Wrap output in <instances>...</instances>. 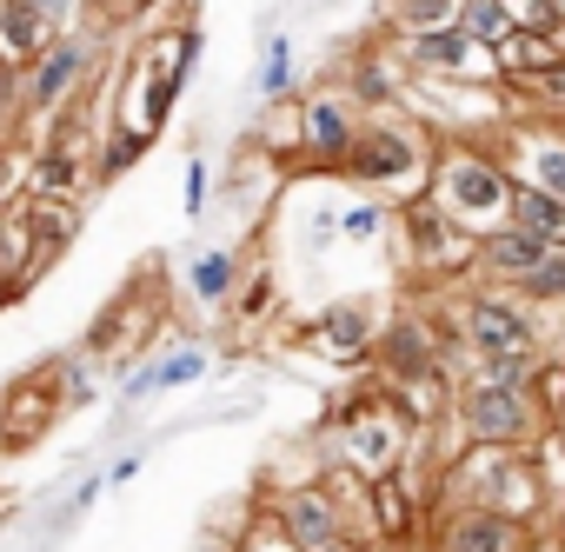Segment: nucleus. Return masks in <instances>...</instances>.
<instances>
[{
    "instance_id": "f257e3e1",
    "label": "nucleus",
    "mask_w": 565,
    "mask_h": 552,
    "mask_svg": "<svg viewBox=\"0 0 565 552\" xmlns=\"http://www.w3.org/2000/svg\"><path fill=\"white\" fill-rule=\"evenodd\" d=\"M327 426H333V466H347L353 479H366V486H380V479H393V473H406L413 466V446H419V420L399 406V393L380 380V386H360V393H347V400H333V413H327Z\"/></svg>"
},
{
    "instance_id": "f03ea898",
    "label": "nucleus",
    "mask_w": 565,
    "mask_h": 552,
    "mask_svg": "<svg viewBox=\"0 0 565 552\" xmlns=\"http://www.w3.org/2000/svg\"><path fill=\"white\" fill-rule=\"evenodd\" d=\"M452 226H466L472 240H492L512 226V200H519V180L505 173V160L492 147H472L466 134H439V160H433V187H426Z\"/></svg>"
},
{
    "instance_id": "7ed1b4c3",
    "label": "nucleus",
    "mask_w": 565,
    "mask_h": 552,
    "mask_svg": "<svg viewBox=\"0 0 565 552\" xmlns=\"http://www.w3.org/2000/svg\"><path fill=\"white\" fill-rule=\"evenodd\" d=\"M433 160H439V134H426V120L386 107V114H366V134L347 153L340 180H353V187L386 193L393 206H406V200H419L433 187Z\"/></svg>"
},
{
    "instance_id": "20e7f679",
    "label": "nucleus",
    "mask_w": 565,
    "mask_h": 552,
    "mask_svg": "<svg viewBox=\"0 0 565 552\" xmlns=\"http://www.w3.org/2000/svg\"><path fill=\"white\" fill-rule=\"evenodd\" d=\"M200 47H206V34H200L193 14L173 21V28H160V34H147L140 54H134V67H127V94H120V120L114 127H134V134L160 140V127H167V114H173V100H180Z\"/></svg>"
},
{
    "instance_id": "39448f33",
    "label": "nucleus",
    "mask_w": 565,
    "mask_h": 552,
    "mask_svg": "<svg viewBox=\"0 0 565 552\" xmlns=\"http://www.w3.org/2000/svg\"><path fill=\"white\" fill-rule=\"evenodd\" d=\"M459 353H466V373L486 367V360H505V353H532L545 347V314L519 294V287H466L459 300L439 307Z\"/></svg>"
},
{
    "instance_id": "423d86ee",
    "label": "nucleus",
    "mask_w": 565,
    "mask_h": 552,
    "mask_svg": "<svg viewBox=\"0 0 565 552\" xmlns=\"http://www.w3.org/2000/svg\"><path fill=\"white\" fill-rule=\"evenodd\" d=\"M100 54H107V34L87 28V21L67 28V34H54V47L21 74V120L28 127H54L61 114H74L87 100L94 74H100Z\"/></svg>"
},
{
    "instance_id": "0eeeda50",
    "label": "nucleus",
    "mask_w": 565,
    "mask_h": 552,
    "mask_svg": "<svg viewBox=\"0 0 565 552\" xmlns=\"http://www.w3.org/2000/svg\"><path fill=\"white\" fill-rule=\"evenodd\" d=\"M452 426H459L466 446H505V453H532V446L552 433L545 406H539L525 386H499V380H479V373L459 380V393H452Z\"/></svg>"
},
{
    "instance_id": "6e6552de",
    "label": "nucleus",
    "mask_w": 565,
    "mask_h": 552,
    "mask_svg": "<svg viewBox=\"0 0 565 552\" xmlns=\"http://www.w3.org/2000/svg\"><path fill=\"white\" fill-rule=\"evenodd\" d=\"M399 240H406V273H413V280H433V287L472 273V259H479V240L466 226H452L433 193L399 206Z\"/></svg>"
},
{
    "instance_id": "1a4fd4ad",
    "label": "nucleus",
    "mask_w": 565,
    "mask_h": 552,
    "mask_svg": "<svg viewBox=\"0 0 565 552\" xmlns=\"http://www.w3.org/2000/svg\"><path fill=\"white\" fill-rule=\"evenodd\" d=\"M259 506L279 519V532H287L300 552H333V545H347V539H353V512H347V499L333 492V479L273 486Z\"/></svg>"
},
{
    "instance_id": "9d476101",
    "label": "nucleus",
    "mask_w": 565,
    "mask_h": 552,
    "mask_svg": "<svg viewBox=\"0 0 565 552\" xmlns=\"http://www.w3.org/2000/svg\"><path fill=\"white\" fill-rule=\"evenodd\" d=\"M426 552H545V526L492 506H433Z\"/></svg>"
},
{
    "instance_id": "9b49d317",
    "label": "nucleus",
    "mask_w": 565,
    "mask_h": 552,
    "mask_svg": "<svg viewBox=\"0 0 565 552\" xmlns=\"http://www.w3.org/2000/svg\"><path fill=\"white\" fill-rule=\"evenodd\" d=\"M399 61L419 74V81H459V87H505L499 74V54L479 47L472 34L459 28H433V34H399Z\"/></svg>"
},
{
    "instance_id": "f8f14e48",
    "label": "nucleus",
    "mask_w": 565,
    "mask_h": 552,
    "mask_svg": "<svg viewBox=\"0 0 565 552\" xmlns=\"http://www.w3.org/2000/svg\"><path fill=\"white\" fill-rule=\"evenodd\" d=\"M366 134V107L340 87H313L300 100V167H320V173H340L347 153L360 147Z\"/></svg>"
},
{
    "instance_id": "ddd939ff",
    "label": "nucleus",
    "mask_w": 565,
    "mask_h": 552,
    "mask_svg": "<svg viewBox=\"0 0 565 552\" xmlns=\"http://www.w3.org/2000/svg\"><path fill=\"white\" fill-rule=\"evenodd\" d=\"M492 153L505 160V173L519 187H539L552 200H565V120H512L492 134Z\"/></svg>"
},
{
    "instance_id": "4468645a",
    "label": "nucleus",
    "mask_w": 565,
    "mask_h": 552,
    "mask_svg": "<svg viewBox=\"0 0 565 552\" xmlns=\"http://www.w3.org/2000/svg\"><path fill=\"white\" fill-rule=\"evenodd\" d=\"M153 327H160V294H153V280L140 287H120L114 300H107V314L87 327V353L100 360V367H140L134 353H147V340H153Z\"/></svg>"
},
{
    "instance_id": "2eb2a0df",
    "label": "nucleus",
    "mask_w": 565,
    "mask_h": 552,
    "mask_svg": "<svg viewBox=\"0 0 565 552\" xmlns=\"http://www.w3.org/2000/svg\"><path fill=\"white\" fill-rule=\"evenodd\" d=\"M380 333H386V320H380V307H373L366 294H353V300H327V307L300 327V340H307L320 360H333V367H360V360H373V353H380Z\"/></svg>"
},
{
    "instance_id": "dca6fc26",
    "label": "nucleus",
    "mask_w": 565,
    "mask_h": 552,
    "mask_svg": "<svg viewBox=\"0 0 565 552\" xmlns=\"http://www.w3.org/2000/svg\"><path fill=\"white\" fill-rule=\"evenodd\" d=\"M61 413H67V400H61L54 367L14 380L8 393H0V453H28V446H41V439L54 433Z\"/></svg>"
},
{
    "instance_id": "f3484780",
    "label": "nucleus",
    "mask_w": 565,
    "mask_h": 552,
    "mask_svg": "<svg viewBox=\"0 0 565 552\" xmlns=\"http://www.w3.org/2000/svg\"><path fill=\"white\" fill-rule=\"evenodd\" d=\"M558 246L552 240H539V233H525V226H505V233H492V240H479V259H472V280L479 287H525L532 273L552 259Z\"/></svg>"
},
{
    "instance_id": "a211bd4d",
    "label": "nucleus",
    "mask_w": 565,
    "mask_h": 552,
    "mask_svg": "<svg viewBox=\"0 0 565 552\" xmlns=\"http://www.w3.org/2000/svg\"><path fill=\"white\" fill-rule=\"evenodd\" d=\"M54 259H61V253H54V246H41V233H34V220H28V206L0 220V294H8V300H14V294H28Z\"/></svg>"
},
{
    "instance_id": "6ab92c4d",
    "label": "nucleus",
    "mask_w": 565,
    "mask_h": 552,
    "mask_svg": "<svg viewBox=\"0 0 565 552\" xmlns=\"http://www.w3.org/2000/svg\"><path fill=\"white\" fill-rule=\"evenodd\" d=\"M47 47H54V21L34 8V0H0V67L28 74Z\"/></svg>"
},
{
    "instance_id": "aec40b11",
    "label": "nucleus",
    "mask_w": 565,
    "mask_h": 552,
    "mask_svg": "<svg viewBox=\"0 0 565 552\" xmlns=\"http://www.w3.org/2000/svg\"><path fill=\"white\" fill-rule=\"evenodd\" d=\"M186 294L200 300V307H226V300H239V253L233 246H200L193 259H186Z\"/></svg>"
},
{
    "instance_id": "412c9836",
    "label": "nucleus",
    "mask_w": 565,
    "mask_h": 552,
    "mask_svg": "<svg viewBox=\"0 0 565 552\" xmlns=\"http://www.w3.org/2000/svg\"><path fill=\"white\" fill-rule=\"evenodd\" d=\"M253 87H259V100H266V107H279V100H294V87H300V61H294V34H266V47H259V74H253Z\"/></svg>"
},
{
    "instance_id": "4be33fe9",
    "label": "nucleus",
    "mask_w": 565,
    "mask_h": 552,
    "mask_svg": "<svg viewBox=\"0 0 565 552\" xmlns=\"http://www.w3.org/2000/svg\"><path fill=\"white\" fill-rule=\"evenodd\" d=\"M466 0H380V21L393 34H433V28H459Z\"/></svg>"
},
{
    "instance_id": "5701e85b",
    "label": "nucleus",
    "mask_w": 565,
    "mask_h": 552,
    "mask_svg": "<svg viewBox=\"0 0 565 552\" xmlns=\"http://www.w3.org/2000/svg\"><path fill=\"white\" fill-rule=\"evenodd\" d=\"M459 34H472L479 47H505L512 34H519V21L505 14V0H466V14H459Z\"/></svg>"
},
{
    "instance_id": "b1692460",
    "label": "nucleus",
    "mask_w": 565,
    "mask_h": 552,
    "mask_svg": "<svg viewBox=\"0 0 565 552\" xmlns=\"http://www.w3.org/2000/svg\"><path fill=\"white\" fill-rule=\"evenodd\" d=\"M28 220H34L41 246L67 253V246H74V233H81V200H34V206H28Z\"/></svg>"
},
{
    "instance_id": "393cba45",
    "label": "nucleus",
    "mask_w": 565,
    "mask_h": 552,
    "mask_svg": "<svg viewBox=\"0 0 565 552\" xmlns=\"http://www.w3.org/2000/svg\"><path fill=\"white\" fill-rule=\"evenodd\" d=\"M505 94H512L519 107L565 114V61H552V67H539V74H525V81H505Z\"/></svg>"
},
{
    "instance_id": "a878e982",
    "label": "nucleus",
    "mask_w": 565,
    "mask_h": 552,
    "mask_svg": "<svg viewBox=\"0 0 565 552\" xmlns=\"http://www.w3.org/2000/svg\"><path fill=\"white\" fill-rule=\"evenodd\" d=\"M34 187V147H0V220L28 206Z\"/></svg>"
},
{
    "instance_id": "bb28decb",
    "label": "nucleus",
    "mask_w": 565,
    "mask_h": 552,
    "mask_svg": "<svg viewBox=\"0 0 565 552\" xmlns=\"http://www.w3.org/2000/svg\"><path fill=\"white\" fill-rule=\"evenodd\" d=\"M94 373H100V360H94L87 347H74L67 360H54V380H61V400H67V413L94 400Z\"/></svg>"
},
{
    "instance_id": "cd10ccee",
    "label": "nucleus",
    "mask_w": 565,
    "mask_h": 552,
    "mask_svg": "<svg viewBox=\"0 0 565 552\" xmlns=\"http://www.w3.org/2000/svg\"><path fill=\"white\" fill-rule=\"evenodd\" d=\"M519 294H525L539 314H558V320H565V246H558V253H552V259L532 273V280H525Z\"/></svg>"
},
{
    "instance_id": "c85d7f7f",
    "label": "nucleus",
    "mask_w": 565,
    "mask_h": 552,
    "mask_svg": "<svg viewBox=\"0 0 565 552\" xmlns=\"http://www.w3.org/2000/svg\"><path fill=\"white\" fill-rule=\"evenodd\" d=\"M233 552H300V545L279 532V519H273L266 506H253V512H246V526L233 532Z\"/></svg>"
},
{
    "instance_id": "c756f323",
    "label": "nucleus",
    "mask_w": 565,
    "mask_h": 552,
    "mask_svg": "<svg viewBox=\"0 0 565 552\" xmlns=\"http://www.w3.org/2000/svg\"><path fill=\"white\" fill-rule=\"evenodd\" d=\"M213 373V353L206 347H173V353H160V393H180V386H193V380H206Z\"/></svg>"
},
{
    "instance_id": "7c9ffc66",
    "label": "nucleus",
    "mask_w": 565,
    "mask_h": 552,
    "mask_svg": "<svg viewBox=\"0 0 565 552\" xmlns=\"http://www.w3.org/2000/svg\"><path fill=\"white\" fill-rule=\"evenodd\" d=\"M147 147H153L147 134H134V127H114V134L100 140V180H120V173H127V167L147 153Z\"/></svg>"
},
{
    "instance_id": "2f4dec72",
    "label": "nucleus",
    "mask_w": 565,
    "mask_h": 552,
    "mask_svg": "<svg viewBox=\"0 0 565 552\" xmlns=\"http://www.w3.org/2000/svg\"><path fill=\"white\" fill-rule=\"evenodd\" d=\"M186 193H180V206H186V220H200L206 206H213V167H206V153H186V180H180Z\"/></svg>"
},
{
    "instance_id": "473e14b6",
    "label": "nucleus",
    "mask_w": 565,
    "mask_h": 552,
    "mask_svg": "<svg viewBox=\"0 0 565 552\" xmlns=\"http://www.w3.org/2000/svg\"><path fill=\"white\" fill-rule=\"evenodd\" d=\"M340 233H347V240H380V233H386V200H353V206L340 213Z\"/></svg>"
},
{
    "instance_id": "72a5a7b5",
    "label": "nucleus",
    "mask_w": 565,
    "mask_h": 552,
    "mask_svg": "<svg viewBox=\"0 0 565 552\" xmlns=\"http://www.w3.org/2000/svg\"><path fill=\"white\" fill-rule=\"evenodd\" d=\"M273 300H279V287H273V273L259 266V273H253V280L239 287V320H246V327H259V320L273 314Z\"/></svg>"
},
{
    "instance_id": "f704fd0d",
    "label": "nucleus",
    "mask_w": 565,
    "mask_h": 552,
    "mask_svg": "<svg viewBox=\"0 0 565 552\" xmlns=\"http://www.w3.org/2000/svg\"><path fill=\"white\" fill-rule=\"evenodd\" d=\"M505 14H512L525 34H552V28H558V0H505Z\"/></svg>"
},
{
    "instance_id": "c9c22d12",
    "label": "nucleus",
    "mask_w": 565,
    "mask_h": 552,
    "mask_svg": "<svg viewBox=\"0 0 565 552\" xmlns=\"http://www.w3.org/2000/svg\"><path fill=\"white\" fill-rule=\"evenodd\" d=\"M153 393H160V353H147L134 373H120V400H127V406H140V400H153Z\"/></svg>"
},
{
    "instance_id": "e433bc0d",
    "label": "nucleus",
    "mask_w": 565,
    "mask_h": 552,
    "mask_svg": "<svg viewBox=\"0 0 565 552\" xmlns=\"http://www.w3.org/2000/svg\"><path fill=\"white\" fill-rule=\"evenodd\" d=\"M532 400L545 406V420H552V413H565V360H558V353H552V360H545V373L532 380Z\"/></svg>"
},
{
    "instance_id": "4c0bfd02",
    "label": "nucleus",
    "mask_w": 565,
    "mask_h": 552,
    "mask_svg": "<svg viewBox=\"0 0 565 552\" xmlns=\"http://www.w3.org/2000/svg\"><path fill=\"white\" fill-rule=\"evenodd\" d=\"M34 8L54 21V34H67V28H81V21H87V8H81V0H34Z\"/></svg>"
},
{
    "instance_id": "58836bf2",
    "label": "nucleus",
    "mask_w": 565,
    "mask_h": 552,
    "mask_svg": "<svg viewBox=\"0 0 565 552\" xmlns=\"http://www.w3.org/2000/svg\"><path fill=\"white\" fill-rule=\"evenodd\" d=\"M333 240H347V233H340V213H333V206H320V213L307 220V246H320V253H327Z\"/></svg>"
},
{
    "instance_id": "ea45409f",
    "label": "nucleus",
    "mask_w": 565,
    "mask_h": 552,
    "mask_svg": "<svg viewBox=\"0 0 565 552\" xmlns=\"http://www.w3.org/2000/svg\"><path fill=\"white\" fill-rule=\"evenodd\" d=\"M100 486H107V473H87V479L74 486V512H87V506L100 499Z\"/></svg>"
},
{
    "instance_id": "a19ab883",
    "label": "nucleus",
    "mask_w": 565,
    "mask_h": 552,
    "mask_svg": "<svg viewBox=\"0 0 565 552\" xmlns=\"http://www.w3.org/2000/svg\"><path fill=\"white\" fill-rule=\"evenodd\" d=\"M134 473H140V453H120V459H114V466H107V486H127V479H134Z\"/></svg>"
},
{
    "instance_id": "79ce46f5",
    "label": "nucleus",
    "mask_w": 565,
    "mask_h": 552,
    "mask_svg": "<svg viewBox=\"0 0 565 552\" xmlns=\"http://www.w3.org/2000/svg\"><path fill=\"white\" fill-rule=\"evenodd\" d=\"M81 8H87V14H107V8H120V0H81Z\"/></svg>"
},
{
    "instance_id": "37998d69",
    "label": "nucleus",
    "mask_w": 565,
    "mask_h": 552,
    "mask_svg": "<svg viewBox=\"0 0 565 552\" xmlns=\"http://www.w3.org/2000/svg\"><path fill=\"white\" fill-rule=\"evenodd\" d=\"M552 433H558V439H565V413H552Z\"/></svg>"
},
{
    "instance_id": "c03bdc74",
    "label": "nucleus",
    "mask_w": 565,
    "mask_h": 552,
    "mask_svg": "<svg viewBox=\"0 0 565 552\" xmlns=\"http://www.w3.org/2000/svg\"><path fill=\"white\" fill-rule=\"evenodd\" d=\"M552 353H558V360H565V327H558V340H552Z\"/></svg>"
},
{
    "instance_id": "a18cd8bd",
    "label": "nucleus",
    "mask_w": 565,
    "mask_h": 552,
    "mask_svg": "<svg viewBox=\"0 0 565 552\" xmlns=\"http://www.w3.org/2000/svg\"><path fill=\"white\" fill-rule=\"evenodd\" d=\"M333 552H360V539H347V545H333Z\"/></svg>"
},
{
    "instance_id": "49530a36",
    "label": "nucleus",
    "mask_w": 565,
    "mask_h": 552,
    "mask_svg": "<svg viewBox=\"0 0 565 552\" xmlns=\"http://www.w3.org/2000/svg\"><path fill=\"white\" fill-rule=\"evenodd\" d=\"M558 21H565V0H558Z\"/></svg>"
},
{
    "instance_id": "de8ad7c7",
    "label": "nucleus",
    "mask_w": 565,
    "mask_h": 552,
    "mask_svg": "<svg viewBox=\"0 0 565 552\" xmlns=\"http://www.w3.org/2000/svg\"><path fill=\"white\" fill-rule=\"evenodd\" d=\"M0 512H8V499H0Z\"/></svg>"
},
{
    "instance_id": "09e8293b",
    "label": "nucleus",
    "mask_w": 565,
    "mask_h": 552,
    "mask_svg": "<svg viewBox=\"0 0 565 552\" xmlns=\"http://www.w3.org/2000/svg\"><path fill=\"white\" fill-rule=\"evenodd\" d=\"M0 300H8V294H0Z\"/></svg>"
}]
</instances>
